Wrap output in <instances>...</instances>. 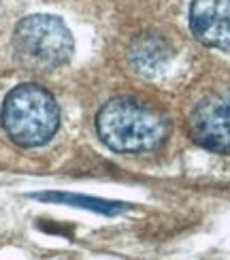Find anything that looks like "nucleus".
Returning <instances> with one entry per match:
<instances>
[{"mask_svg":"<svg viewBox=\"0 0 230 260\" xmlns=\"http://www.w3.org/2000/svg\"><path fill=\"white\" fill-rule=\"evenodd\" d=\"M101 141L119 154H147L169 137V117L135 99H113L96 115Z\"/></svg>","mask_w":230,"mask_h":260,"instance_id":"obj_1","label":"nucleus"},{"mask_svg":"<svg viewBox=\"0 0 230 260\" xmlns=\"http://www.w3.org/2000/svg\"><path fill=\"white\" fill-rule=\"evenodd\" d=\"M0 120L13 143L21 147H39L58 133L60 107L45 88L24 83L7 94Z\"/></svg>","mask_w":230,"mask_h":260,"instance_id":"obj_2","label":"nucleus"},{"mask_svg":"<svg viewBox=\"0 0 230 260\" xmlns=\"http://www.w3.org/2000/svg\"><path fill=\"white\" fill-rule=\"evenodd\" d=\"M13 45L19 60L35 71H53L67 64L75 43L67 24L56 15H30L15 28Z\"/></svg>","mask_w":230,"mask_h":260,"instance_id":"obj_3","label":"nucleus"},{"mask_svg":"<svg viewBox=\"0 0 230 260\" xmlns=\"http://www.w3.org/2000/svg\"><path fill=\"white\" fill-rule=\"evenodd\" d=\"M190 135L205 149L230 154V90L205 96L194 107Z\"/></svg>","mask_w":230,"mask_h":260,"instance_id":"obj_4","label":"nucleus"},{"mask_svg":"<svg viewBox=\"0 0 230 260\" xmlns=\"http://www.w3.org/2000/svg\"><path fill=\"white\" fill-rule=\"evenodd\" d=\"M190 28L203 45L230 49V0H194Z\"/></svg>","mask_w":230,"mask_h":260,"instance_id":"obj_5","label":"nucleus"},{"mask_svg":"<svg viewBox=\"0 0 230 260\" xmlns=\"http://www.w3.org/2000/svg\"><path fill=\"white\" fill-rule=\"evenodd\" d=\"M37 199L41 201H53V203H64L73 205V207L90 209L103 215H117L128 211L126 203L119 201H105V199H94V197H83V194H62V192H47V194H37Z\"/></svg>","mask_w":230,"mask_h":260,"instance_id":"obj_6","label":"nucleus"},{"mask_svg":"<svg viewBox=\"0 0 230 260\" xmlns=\"http://www.w3.org/2000/svg\"><path fill=\"white\" fill-rule=\"evenodd\" d=\"M167 58V47L160 39H153V37H143L141 41L135 43L133 47V62L137 64L139 71H156L162 60Z\"/></svg>","mask_w":230,"mask_h":260,"instance_id":"obj_7","label":"nucleus"}]
</instances>
